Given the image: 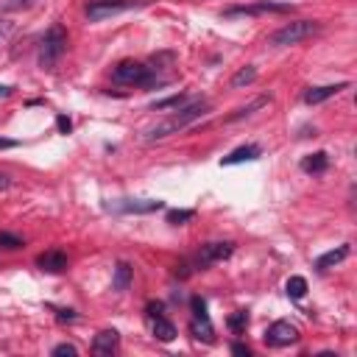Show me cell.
<instances>
[{
  "instance_id": "cell-1",
  "label": "cell",
  "mask_w": 357,
  "mask_h": 357,
  "mask_svg": "<svg viewBox=\"0 0 357 357\" xmlns=\"http://www.w3.org/2000/svg\"><path fill=\"white\" fill-rule=\"evenodd\" d=\"M206 109H209L206 101H193V104H187V106H179L171 120H165V123H160L157 128L148 131V139H162V137H168V134H176V131L187 128L190 123H195L198 117H204Z\"/></svg>"
},
{
  "instance_id": "cell-2",
  "label": "cell",
  "mask_w": 357,
  "mask_h": 357,
  "mask_svg": "<svg viewBox=\"0 0 357 357\" xmlns=\"http://www.w3.org/2000/svg\"><path fill=\"white\" fill-rule=\"evenodd\" d=\"M112 81L123 87H151L157 81L154 67L142 64V61H120L112 70Z\"/></svg>"
},
{
  "instance_id": "cell-3",
  "label": "cell",
  "mask_w": 357,
  "mask_h": 357,
  "mask_svg": "<svg viewBox=\"0 0 357 357\" xmlns=\"http://www.w3.org/2000/svg\"><path fill=\"white\" fill-rule=\"evenodd\" d=\"M318 31H321V26L313 23V20H293V23H288V26H282L279 31H273L268 42H271L273 48H291V45H299V42L310 39V37L318 34Z\"/></svg>"
},
{
  "instance_id": "cell-4",
  "label": "cell",
  "mask_w": 357,
  "mask_h": 357,
  "mask_svg": "<svg viewBox=\"0 0 357 357\" xmlns=\"http://www.w3.org/2000/svg\"><path fill=\"white\" fill-rule=\"evenodd\" d=\"M64 50H67V31L56 23V26H50V28L45 31V37H42V42H39V64H42L45 70L56 67L59 59L64 56Z\"/></svg>"
},
{
  "instance_id": "cell-5",
  "label": "cell",
  "mask_w": 357,
  "mask_h": 357,
  "mask_svg": "<svg viewBox=\"0 0 357 357\" xmlns=\"http://www.w3.org/2000/svg\"><path fill=\"white\" fill-rule=\"evenodd\" d=\"M137 6V0H90L87 3V20L90 23H104L109 17H117L128 9Z\"/></svg>"
},
{
  "instance_id": "cell-6",
  "label": "cell",
  "mask_w": 357,
  "mask_h": 357,
  "mask_svg": "<svg viewBox=\"0 0 357 357\" xmlns=\"http://www.w3.org/2000/svg\"><path fill=\"white\" fill-rule=\"evenodd\" d=\"M190 332L195 340L204 343H215V329H212V321L206 316V302L201 296L193 299V321H190Z\"/></svg>"
},
{
  "instance_id": "cell-7",
  "label": "cell",
  "mask_w": 357,
  "mask_h": 357,
  "mask_svg": "<svg viewBox=\"0 0 357 357\" xmlns=\"http://www.w3.org/2000/svg\"><path fill=\"white\" fill-rule=\"evenodd\" d=\"M232 251H235V243H206V246H201V251H198V257H195V265H198L201 271H206V268H212V265L229 260Z\"/></svg>"
},
{
  "instance_id": "cell-8",
  "label": "cell",
  "mask_w": 357,
  "mask_h": 357,
  "mask_svg": "<svg viewBox=\"0 0 357 357\" xmlns=\"http://www.w3.org/2000/svg\"><path fill=\"white\" fill-rule=\"evenodd\" d=\"M296 340H299V329H296L291 321H276V324H271L268 332H265V343H268V346H276V349L291 346V343H296Z\"/></svg>"
},
{
  "instance_id": "cell-9",
  "label": "cell",
  "mask_w": 357,
  "mask_h": 357,
  "mask_svg": "<svg viewBox=\"0 0 357 357\" xmlns=\"http://www.w3.org/2000/svg\"><path fill=\"white\" fill-rule=\"evenodd\" d=\"M262 12H293L291 3H273V0H262L257 6H238V9H226L224 17H243V15H262Z\"/></svg>"
},
{
  "instance_id": "cell-10",
  "label": "cell",
  "mask_w": 357,
  "mask_h": 357,
  "mask_svg": "<svg viewBox=\"0 0 357 357\" xmlns=\"http://www.w3.org/2000/svg\"><path fill=\"white\" fill-rule=\"evenodd\" d=\"M343 90H349V84L343 81V84H324V87H310L307 93H305V104H310V106H316V104H324V101H329V98H335L338 93H343Z\"/></svg>"
},
{
  "instance_id": "cell-11",
  "label": "cell",
  "mask_w": 357,
  "mask_h": 357,
  "mask_svg": "<svg viewBox=\"0 0 357 357\" xmlns=\"http://www.w3.org/2000/svg\"><path fill=\"white\" fill-rule=\"evenodd\" d=\"M37 265H39L42 271H48V273H59V271H64V268H67V254H64V251H59V249L45 251V254H39V257H37Z\"/></svg>"
},
{
  "instance_id": "cell-12",
  "label": "cell",
  "mask_w": 357,
  "mask_h": 357,
  "mask_svg": "<svg viewBox=\"0 0 357 357\" xmlns=\"http://www.w3.org/2000/svg\"><path fill=\"white\" fill-rule=\"evenodd\" d=\"M117 343H120V335L115 332V329H104V332H98L95 335V340H93V351L95 354H112L115 349H117Z\"/></svg>"
},
{
  "instance_id": "cell-13",
  "label": "cell",
  "mask_w": 357,
  "mask_h": 357,
  "mask_svg": "<svg viewBox=\"0 0 357 357\" xmlns=\"http://www.w3.org/2000/svg\"><path fill=\"white\" fill-rule=\"evenodd\" d=\"M260 157H262V148L260 146H240L229 157H224L221 165H240V162H251V160H260Z\"/></svg>"
},
{
  "instance_id": "cell-14",
  "label": "cell",
  "mask_w": 357,
  "mask_h": 357,
  "mask_svg": "<svg viewBox=\"0 0 357 357\" xmlns=\"http://www.w3.org/2000/svg\"><path fill=\"white\" fill-rule=\"evenodd\" d=\"M151 318V329H154V338L157 340H162V343H171L173 338H176V327L162 316V313H157V316H148Z\"/></svg>"
},
{
  "instance_id": "cell-15",
  "label": "cell",
  "mask_w": 357,
  "mask_h": 357,
  "mask_svg": "<svg viewBox=\"0 0 357 357\" xmlns=\"http://www.w3.org/2000/svg\"><path fill=\"white\" fill-rule=\"evenodd\" d=\"M349 257V246H338V249H332V251H327V254H321L318 260H316V268L318 271H329L332 265H338V262H343Z\"/></svg>"
},
{
  "instance_id": "cell-16",
  "label": "cell",
  "mask_w": 357,
  "mask_h": 357,
  "mask_svg": "<svg viewBox=\"0 0 357 357\" xmlns=\"http://www.w3.org/2000/svg\"><path fill=\"white\" fill-rule=\"evenodd\" d=\"M131 265L128 262H117V268H115V279H112V291H117V293H123V291H128V284H131Z\"/></svg>"
},
{
  "instance_id": "cell-17",
  "label": "cell",
  "mask_w": 357,
  "mask_h": 357,
  "mask_svg": "<svg viewBox=\"0 0 357 357\" xmlns=\"http://www.w3.org/2000/svg\"><path fill=\"white\" fill-rule=\"evenodd\" d=\"M327 168H329V157H327L324 151L310 154V157L302 160V171H305V173H324Z\"/></svg>"
},
{
  "instance_id": "cell-18",
  "label": "cell",
  "mask_w": 357,
  "mask_h": 357,
  "mask_svg": "<svg viewBox=\"0 0 357 357\" xmlns=\"http://www.w3.org/2000/svg\"><path fill=\"white\" fill-rule=\"evenodd\" d=\"M115 209H120V212H154V209H162V201H120V204H115Z\"/></svg>"
},
{
  "instance_id": "cell-19",
  "label": "cell",
  "mask_w": 357,
  "mask_h": 357,
  "mask_svg": "<svg viewBox=\"0 0 357 357\" xmlns=\"http://www.w3.org/2000/svg\"><path fill=\"white\" fill-rule=\"evenodd\" d=\"M254 81H257V67H251V64L240 67L238 73L232 76V87H235V90H240V87H249V84H254Z\"/></svg>"
},
{
  "instance_id": "cell-20",
  "label": "cell",
  "mask_w": 357,
  "mask_h": 357,
  "mask_svg": "<svg viewBox=\"0 0 357 357\" xmlns=\"http://www.w3.org/2000/svg\"><path fill=\"white\" fill-rule=\"evenodd\" d=\"M307 293V279L305 276H291L288 279V296L291 299H302Z\"/></svg>"
},
{
  "instance_id": "cell-21",
  "label": "cell",
  "mask_w": 357,
  "mask_h": 357,
  "mask_svg": "<svg viewBox=\"0 0 357 357\" xmlns=\"http://www.w3.org/2000/svg\"><path fill=\"white\" fill-rule=\"evenodd\" d=\"M226 324H229V329H232V332H243V329L249 327V313H246V310H238V313H232V316H229V321H226Z\"/></svg>"
},
{
  "instance_id": "cell-22",
  "label": "cell",
  "mask_w": 357,
  "mask_h": 357,
  "mask_svg": "<svg viewBox=\"0 0 357 357\" xmlns=\"http://www.w3.org/2000/svg\"><path fill=\"white\" fill-rule=\"evenodd\" d=\"M184 101H187V95H171V98H165V101H157L154 109H157V112H162V109H179V106H184Z\"/></svg>"
},
{
  "instance_id": "cell-23",
  "label": "cell",
  "mask_w": 357,
  "mask_h": 357,
  "mask_svg": "<svg viewBox=\"0 0 357 357\" xmlns=\"http://www.w3.org/2000/svg\"><path fill=\"white\" fill-rule=\"evenodd\" d=\"M195 215L193 209H173V212H168V224H173V226H182L184 221H190Z\"/></svg>"
},
{
  "instance_id": "cell-24",
  "label": "cell",
  "mask_w": 357,
  "mask_h": 357,
  "mask_svg": "<svg viewBox=\"0 0 357 357\" xmlns=\"http://www.w3.org/2000/svg\"><path fill=\"white\" fill-rule=\"evenodd\" d=\"M23 246V238L12 235V232H0V249H6V251H15Z\"/></svg>"
},
{
  "instance_id": "cell-25",
  "label": "cell",
  "mask_w": 357,
  "mask_h": 357,
  "mask_svg": "<svg viewBox=\"0 0 357 357\" xmlns=\"http://www.w3.org/2000/svg\"><path fill=\"white\" fill-rule=\"evenodd\" d=\"M265 104H268V98H257L254 104H249V106H243V109H238V112H235V115H232L229 120H240V117H249V115H251L254 109H260V106H265Z\"/></svg>"
},
{
  "instance_id": "cell-26",
  "label": "cell",
  "mask_w": 357,
  "mask_h": 357,
  "mask_svg": "<svg viewBox=\"0 0 357 357\" xmlns=\"http://www.w3.org/2000/svg\"><path fill=\"white\" fill-rule=\"evenodd\" d=\"M53 354H56V357H64V354H67V357H76L79 349H76L73 343H59V346H53Z\"/></svg>"
},
{
  "instance_id": "cell-27",
  "label": "cell",
  "mask_w": 357,
  "mask_h": 357,
  "mask_svg": "<svg viewBox=\"0 0 357 357\" xmlns=\"http://www.w3.org/2000/svg\"><path fill=\"white\" fill-rule=\"evenodd\" d=\"M31 3H34V0H9L6 9H9V12H17V9H26V6H31Z\"/></svg>"
},
{
  "instance_id": "cell-28",
  "label": "cell",
  "mask_w": 357,
  "mask_h": 357,
  "mask_svg": "<svg viewBox=\"0 0 357 357\" xmlns=\"http://www.w3.org/2000/svg\"><path fill=\"white\" fill-rule=\"evenodd\" d=\"M20 146V142L17 139H9V137H0V151H3V148H17Z\"/></svg>"
},
{
  "instance_id": "cell-29",
  "label": "cell",
  "mask_w": 357,
  "mask_h": 357,
  "mask_svg": "<svg viewBox=\"0 0 357 357\" xmlns=\"http://www.w3.org/2000/svg\"><path fill=\"white\" fill-rule=\"evenodd\" d=\"M232 351H235V354H246V357L251 354V349H249V346H243V343H235V346H232Z\"/></svg>"
},
{
  "instance_id": "cell-30",
  "label": "cell",
  "mask_w": 357,
  "mask_h": 357,
  "mask_svg": "<svg viewBox=\"0 0 357 357\" xmlns=\"http://www.w3.org/2000/svg\"><path fill=\"white\" fill-rule=\"evenodd\" d=\"M59 128L67 134V131H70V120H67V117H59Z\"/></svg>"
},
{
  "instance_id": "cell-31",
  "label": "cell",
  "mask_w": 357,
  "mask_h": 357,
  "mask_svg": "<svg viewBox=\"0 0 357 357\" xmlns=\"http://www.w3.org/2000/svg\"><path fill=\"white\" fill-rule=\"evenodd\" d=\"M12 95V87H3V84H0V98H9Z\"/></svg>"
},
{
  "instance_id": "cell-32",
  "label": "cell",
  "mask_w": 357,
  "mask_h": 357,
  "mask_svg": "<svg viewBox=\"0 0 357 357\" xmlns=\"http://www.w3.org/2000/svg\"><path fill=\"white\" fill-rule=\"evenodd\" d=\"M6 187H9V176L0 173V190H6Z\"/></svg>"
}]
</instances>
